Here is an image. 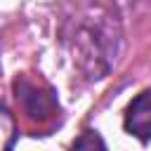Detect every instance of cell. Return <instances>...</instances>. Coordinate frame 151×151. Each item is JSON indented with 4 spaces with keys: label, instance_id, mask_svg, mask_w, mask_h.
<instances>
[{
    "label": "cell",
    "instance_id": "obj_1",
    "mask_svg": "<svg viewBox=\"0 0 151 151\" xmlns=\"http://www.w3.org/2000/svg\"><path fill=\"white\" fill-rule=\"evenodd\" d=\"M73 61L87 80H101L120 52V24L104 5H90L73 28Z\"/></svg>",
    "mask_w": 151,
    "mask_h": 151
},
{
    "label": "cell",
    "instance_id": "obj_2",
    "mask_svg": "<svg viewBox=\"0 0 151 151\" xmlns=\"http://www.w3.org/2000/svg\"><path fill=\"white\" fill-rule=\"evenodd\" d=\"M14 90L24 113L33 120H47L59 111V101L50 87H40L28 78H19L14 83Z\"/></svg>",
    "mask_w": 151,
    "mask_h": 151
},
{
    "label": "cell",
    "instance_id": "obj_3",
    "mask_svg": "<svg viewBox=\"0 0 151 151\" xmlns=\"http://www.w3.org/2000/svg\"><path fill=\"white\" fill-rule=\"evenodd\" d=\"M125 132L137 137L139 142H149L151 139V90L139 92L125 109Z\"/></svg>",
    "mask_w": 151,
    "mask_h": 151
},
{
    "label": "cell",
    "instance_id": "obj_4",
    "mask_svg": "<svg viewBox=\"0 0 151 151\" xmlns=\"http://www.w3.org/2000/svg\"><path fill=\"white\" fill-rule=\"evenodd\" d=\"M14 139H17L14 118L9 116L7 109H0V149H12Z\"/></svg>",
    "mask_w": 151,
    "mask_h": 151
},
{
    "label": "cell",
    "instance_id": "obj_5",
    "mask_svg": "<svg viewBox=\"0 0 151 151\" xmlns=\"http://www.w3.org/2000/svg\"><path fill=\"white\" fill-rule=\"evenodd\" d=\"M94 146H99V149H106V142L94 132V130H87V132H83L76 142H73V149H94Z\"/></svg>",
    "mask_w": 151,
    "mask_h": 151
}]
</instances>
